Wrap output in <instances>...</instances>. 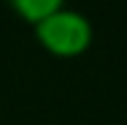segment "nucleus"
Listing matches in <instances>:
<instances>
[{"mask_svg": "<svg viewBox=\"0 0 127 125\" xmlns=\"http://www.w3.org/2000/svg\"><path fill=\"white\" fill-rule=\"evenodd\" d=\"M34 31H36V42L55 58H78L94 42L91 21L65 5L42 18L39 24H34Z\"/></svg>", "mask_w": 127, "mask_h": 125, "instance_id": "obj_1", "label": "nucleus"}, {"mask_svg": "<svg viewBox=\"0 0 127 125\" xmlns=\"http://www.w3.org/2000/svg\"><path fill=\"white\" fill-rule=\"evenodd\" d=\"M8 3H10V8L16 10V16H21L24 21H29V24L34 26L42 18H47L49 13L60 10L65 0H8Z\"/></svg>", "mask_w": 127, "mask_h": 125, "instance_id": "obj_2", "label": "nucleus"}]
</instances>
